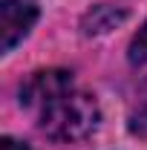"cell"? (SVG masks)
Instances as JSON below:
<instances>
[{"label":"cell","mask_w":147,"mask_h":150,"mask_svg":"<svg viewBox=\"0 0 147 150\" xmlns=\"http://www.w3.org/2000/svg\"><path fill=\"white\" fill-rule=\"evenodd\" d=\"M98 121H101V112H98L95 98L87 93L69 90L40 107L37 124L52 142H78V139H87L90 133H95Z\"/></svg>","instance_id":"6da1fadb"},{"label":"cell","mask_w":147,"mask_h":150,"mask_svg":"<svg viewBox=\"0 0 147 150\" xmlns=\"http://www.w3.org/2000/svg\"><path fill=\"white\" fill-rule=\"evenodd\" d=\"M37 20V6L29 0H3L0 3V49L12 52Z\"/></svg>","instance_id":"7a4b0ae2"},{"label":"cell","mask_w":147,"mask_h":150,"mask_svg":"<svg viewBox=\"0 0 147 150\" xmlns=\"http://www.w3.org/2000/svg\"><path fill=\"white\" fill-rule=\"evenodd\" d=\"M72 90V75L66 69H40L20 87V104L23 107H43L52 98Z\"/></svg>","instance_id":"3957f363"},{"label":"cell","mask_w":147,"mask_h":150,"mask_svg":"<svg viewBox=\"0 0 147 150\" xmlns=\"http://www.w3.org/2000/svg\"><path fill=\"white\" fill-rule=\"evenodd\" d=\"M127 20V9H121V6H110V3H98V6H92L90 12L84 15L81 20V29H84V35H107L112 32L115 26H121Z\"/></svg>","instance_id":"277c9868"},{"label":"cell","mask_w":147,"mask_h":150,"mask_svg":"<svg viewBox=\"0 0 147 150\" xmlns=\"http://www.w3.org/2000/svg\"><path fill=\"white\" fill-rule=\"evenodd\" d=\"M127 127H130L133 136L147 139V81L141 84V90H139V95H136V104H133V110H130Z\"/></svg>","instance_id":"5b68a950"},{"label":"cell","mask_w":147,"mask_h":150,"mask_svg":"<svg viewBox=\"0 0 147 150\" xmlns=\"http://www.w3.org/2000/svg\"><path fill=\"white\" fill-rule=\"evenodd\" d=\"M127 61L133 64V67H144L147 64V20L141 23V29H139V32L133 35V40H130Z\"/></svg>","instance_id":"8992f818"},{"label":"cell","mask_w":147,"mask_h":150,"mask_svg":"<svg viewBox=\"0 0 147 150\" xmlns=\"http://www.w3.org/2000/svg\"><path fill=\"white\" fill-rule=\"evenodd\" d=\"M0 150H32V147L23 144V142H18V139H12V136H3L0 139Z\"/></svg>","instance_id":"52a82bcc"}]
</instances>
